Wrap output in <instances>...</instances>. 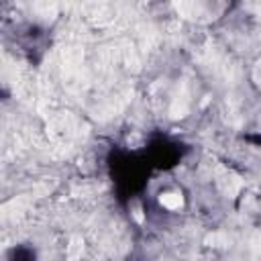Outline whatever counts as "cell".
<instances>
[{"mask_svg":"<svg viewBox=\"0 0 261 261\" xmlns=\"http://www.w3.org/2000/svg\"><path fill=\"white\" fill-rule=\"evenodd\" d=\"M159 202L163 204L165 208H170V210H178V208H182L184 198H182L180 194H161Z\"/></svg>","mask_w":261,"mask_h":261,"instance_id":"1","label":"cell"},{"mask_svg":"<svg viewBox=\"0 0 261 261\" xmlns=\"http://www.w3.org/2000/svg\"><path fill=\"white\" fill-rule=\"evenodd\" d=\"M222 188H225V192L229 196H235L239 192V188H241V180L237 176H233V174H227L225 180H222Z\"/></svg>","mask_w":261,"mask_h":261,"instance_id":"2","label":"cell"},{"mask_svg":"<svg viewBox=\"0 0 261 261\" xmlns=\"http://www.w3.org/2000/svg\"><path fill=\"white\" fill-rule=\"evenodd\" d=\"M135 218H137V222H143V210L139 206H135Z\"/></svg>","mask_w":261,"mask_h":261,"instance_id":"3","label":"cell"}]
</instances>
